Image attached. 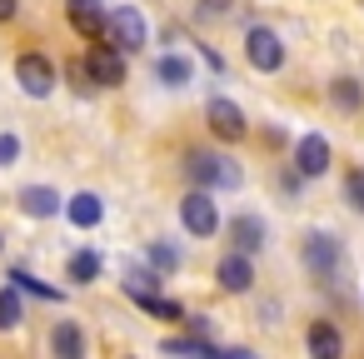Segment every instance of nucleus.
Wrapping results in <instances>:
<instances>
[{
  "instance_id": "1",
  "label": "nucleus",
  "mask_w": 364,
  "mask_h": 359,
  "mask_svg": "<svg viewBox=\"0 0 364 359\" xmlns=\"http://www.w3.org/2000/svg\"><path fill=\"white\" fill-rule=\"evenodd\" d=\"M185 170H190L195 190H240L245 185V170L235 160L215 155V150H190L185 155Z\"/></svg>"
},
{
  "instance_id": "2",
  "label": "nucleus",
  "mask_w": 364,
  "mask_h": 359,
  "mask_svg": "<svg viewBox=\"0 0 364 359\" xmlns=\"http://www.w3.org/2000/svg\"><path fill=\"white\" fill-rule=\"evenodd\" d=\"M105 36H110V45H120L125 55H135V50L150 41L145 16H140L135 6H115V11H110V31H105Z\"/></svg>"
},
{
  "instance_id": "3",
  "label": "nucleus",
  "mask_w": 364,
  "mask_h": 359,
  "mask_svg": "<svg viewBox=\"0 0 364 359\" xmlns=\"http://www.w3.org/2000/svg\"><path fill=\"white\" fill-rule=\"evenodd\" d=\"M180 225H185L195 240H210V235L220 230V215H215L210 190H190V195L180 200Z\"/></svg>"
},
{
  "instance_id": "4",
  "label": "nucleus",
  "mask_w": 364,
  "mask_h": 359,
  "mask_svg": "<svg viewBox=\"0 0 364 359\" xmlns=\"http://www.w3.org/2000/svg\"><path fill=\"white\" fill-rule=\"evenodd\" d=\"M245 55H250V65H255V70L274 75V70L284 65V41H279L269 26H255V31L245 36Z\"/></svg>"
},
{
  "instance_id": "5",
  "label": "nucleus",
  "mask_w": 364,
  "mask_h": 359,
  "mask_svg": "<svg viewBox=\"0 0 364 359\" xmlns=\"http://www.w3.org/2000/svg\"><path fill=\"white\" fill-rule=\"evenodd\" d=\"M85 65H90V80H95L100 90H110V85L125 80V50L110 45V41H95L90 55H85Z\"/></svg>"
},
{
  "instance_id": "6",
  "label": "nucleus",
  "mask_w": 364,
  "mask_h": 359,
  "mask_svg": "<svg viewBox=\"0 0 364 359\" xmlns=\"http://www.w3.org/2000/svg\"><path fill=\"white\" fill-rule=\"evenodd\" d=\"M16 80H21V90H26V95L46 100V95L55 90V65H50L41 50H26V55L16 60Z\"/></svg>"
},
{
  "instance_id": "7",
  "label": "nucleus",
  "mask_w": 364,
  "mask_h": 359,
  "mask_svg": "<svg viewBox=\"0 0 364 359\" xmlns=\"http://www.w3.org/2000/svg\"><path fill=\"white\" fill-rule=\"evenodd\" d=\"M205 120H210V130L220 135V140H245V110L235 105V100H225V95H215L210 105H205Z\"/></svg>"
},
{
  "instance_id": "8",
  "label": "nucleus",
  "mask_w": 364,
  "mask_h": 359,
  "mask_svg": "<svg viewBox=\"0 0 364 359\" xmlns=\"http://www.w3.org/2000/svg\"><path fill=\"white\" fill-rule=\"evenodd\" d=\"M339 254H344V250H339L334 235H309V240H304V264H309L319 279H334V274H339Z\"/></svg>"
},
{
  "instance_id": "9",
  "label": "nucleus",
  "mask_w": 364,
  "mask_h": 359,
  "mask_svg": "<svg viewBox=\"0 0 364 359\" xmlns=\"http://www.w3.org/2000/svg\"><path fill=\"white\" fill-rule=\"evenodd\" d=\"M215 279H220V289H230V294H245L250 284H255V264H250V254H225L220 259V269H215Z\"/></svg>"
},
{
  "instance_id": "10",
  "label": "nucleus",
  "mask_w": 364,
  "mask_h": 359,
  "mask_svg": "<svg viewBox=\"0 0 364 359\" xmlns=\"http://www.w3.org/2000/svg\"><path fill=\"white\" fill-rule=\"evenodd\" d=\"M65 16H70V26H75L85 41H100V36L110 31V16H100V6H95V0H70V6H65Z\"/></svg>"
},
{
  "instance_id": "11",
  "label": "nucleus",
  "mask_w": 364,
  "mask_h": 359,
  "mask_svg": "<svg viewBox=\"0 0 364 359\" xmlns=\"http://www.w3.org/2000/svg\"><path fill=\"white\" fill-rule=\"evenodd\" d=\"M304 344H309V359H344V334H339V329H334L329 319L309 324Z\"/></svg>"
},
{
  "instance_id": "12",
  "label": "nucleus",
  "mask_w": 364,
  "mask_h": 359,
  "mask_svg": "<svg viewBox=\"0 0 364 359\" xmlns=\"http://www.w3.org/2000/svg\"><path fill=\"white\" fill-rule=\"evenodd\" d=\"M294 165H299V175H324L329 170V140L324 135H304L294 145Z\"/></svg>"
},
{
  "instance_id": "13",
  "label": "nucleus",
  "mask_w": 364,
  "mask_h": 359,
  "mask_svg": "<svg viewBox=\"0 0 364 359\" xmlns=\"http://www.w3.org/2000/svg\"><path fill=\"white\" fill-rule=\"evenodd\" d=\"M50 354L55 359H85V329L75 319H60L50 329Z\"/></svg>"
},
{
  "instance_id": "14",
  "label": "nucleus",
  "mask_w": 364,
  "mask_h": 359,
  "mask_svg": "<svg viewBox=\"0 0 364 359\" xmlns=\"http://www.w3.org/2000/svg\"><path fill=\"white\" fill-rule=\"evenodd\" d=\"M21 210H26L31 220H50V215H60L65 205H60V195H55L50 185H31V190H21Z\"/></svg>"
},
{
  "instance_id": "15",
  "label": "nucleus",
  "mask_w": 364,
  "mask_h": 359,
  "mask_svg": "<svg viewBox=\"0 0 364 359\" xmlns=\"http://www.w3.org/2000/svg\"><path fill=\"white\" fill-rule=\"evenodd\" d=\"M230 240H235L240 254H255V250L264 245V220H259V215H235V220H230Z\"/></svg>"
},
{
  "instance_id": "16",
  "label": "nucleus",
  "mask_w": 364,
  "mask_h": 359,
  "mask_svg": "<svg viewBox=\"0 0 364 359\" xmlns=\"http://www.w3.org/2000/svg\"><path fill=\"white\" fill-rule=\"evenodd\" d=\"M65 215H70V225H80V230H95V225L105 220V205H100V195L80 190V195L65 205Z\"/></svg>"
},
{
  "instance_id": "17",
  "label": "nucleus",
  "mask_w": 364,
  "mask_h": 359,
  "mask_svg": "<svg viewBox=\"0 0 364 359\" xmlns=\"http://www.w3.org/2000/svg\"><path fill=\"white\" fill-rule=\"evenodd\" d=\"M155 80H160V85H170V90H180V85H190V80H195V70H190V60H185V55H160V60H155Z\"/></svg>"
},
{
  "instance_id": "18",
  "label": "nucleus",
  "mask_w": 364,
  "mask_h": 359,
  "mask_svg": "<svg viewBox=\"0 0 364 359\" xmlns=\"http://www.w3.org/2000/svg\"><path fill=\"white\" fill-rule=\"evenodd\" d=\"M100 264H105V259H100L95 250H75L70 264H65V274H70L75 284H90V279H100Z\"/></svg>"
},
{
  "instance_id": "19",
  "label": "nucleus",
  "mask_w": 364,
  "mask_h": 359,
  "mask_svg": "<svg viewBox=\"0 0 364 359\" xmlns=\"http://www.w3.org/2000/svg\"><path fill=\"white\" fill-rule=\"evenodd\" d=\"M21 284H6V289H0V329H16L21 324V314H26V304H21Z\"/></svg>"
},
{
  "instance_id": "20",
  "label": "nucleus",
  "mask_w": 364,
  "mask_h": 359,
  "mask_svg": "<svg viewBox=\"0 0 364 359\" xmlns=\"http://www.w3.org/2000/svg\"><path fill=\"white\" fill-rule=\"evenodd\" d=\"M329 100H334L339 110H359V105H364V85L349 80V75H339V80L329 85Z\"/></svg>"
},
{
  "instance_id": "21",
  "label": "nucleus",
  "mask_w": 364,
  "mask_h": 359,
  "mask_svg": "<svg viewBox=\"0 0 364 359\" xmlns=\"http://www.w3.org/2000/svg\"><path fill=\"white\" fill-rule=\"evenodd\" d=\"M145 259H150V269H155V274H175V269H180V250H175V245H165V240H155V245L145 250Z\"/></svg>"
},
{
  "instance_id": "22",
  "label": "nucleus",
  "mask_w": 364,
  "mask_h": 359,
  "mask_svg": "<svg viewBox=\"0 0 364 359\" xmlns=\"http://www.w3.org/2000/svg\"><path fill=\"white\" fill-rule=\"evenodd\" d=\"M135 304H140L145 314H160V319H185V309H180L175 299H165V294H135Z\"/></svg>"
},
{
  "instance_id": "23",
  "label": "nucleus",
  "mask_w": 364,
  "mask_h": 359,
  "mask_svg": "<svg viewBox=\"0 0 364 359\" xmlns=\"http://www.w3.org/2000/svg\"><path fill=\"white\" fill-rule=\"evenodd\" d=\"M11 284H21L26 294H41V299H60V289L41 284V279H36V274H26V269H11Z\"/></svg>"
},
{
  "instance_id": "24",
  "label": "nucleus",
  "mask_w": 364,
  "mask_h": 359,
  "mask_svg": "<svg viewBox=\"0 0 364 359\" xmlns=\"http://www.w3.org/2000/svg\"><path fill=\"white\" fill-rule=\"evenodd\" d=\"M344 195H349V205H354V210H364V170H354V175L344 180Z\"/></svg>"
},
{
  "instance_id": "25",
  "label": "nucleus",
  "mask_w": 364,
  "mask_h": 359,
  "mask_svg": "<svg viewBox=\"0 0 364 359\" xmlns=\"http://www.w3.org/2000/svg\"><path fill=\"white\" fill-rule=\"evenodd\" d=\"M21 160V140L16 135H0V165H16Z\"/></svg>"
},
{
  "instance_id": "26",
  "label": "nucleus",
  "mask_w": 364,
  "mask_h": 359,
  "mask_svg": "<svg viewBox=\"0 0 364 359\" xmlns=\"http://www.w3.org/2000/svg\"><path fill=\"white\" fill-rule=\"evenodd\" d=\"M200 6H205L210 16H220V11H230V6H235V0H200Z\"/></svg>"
},
{
  "instance_id": "27",
  "label": "nucleus",
  "mask_w": 364,
  "mask_h": 359,
  "mask_svg": "<svg viewBox=\"0 0 364 359\" xmlns=\"http://www.w3.org/2000/svg\"><path fill=\"white\" fill-rule=\"evenodd\" d=\"M16 6H21V0H0V26H6V21L16 16Z\"/></svg>"
}]
</instances>
